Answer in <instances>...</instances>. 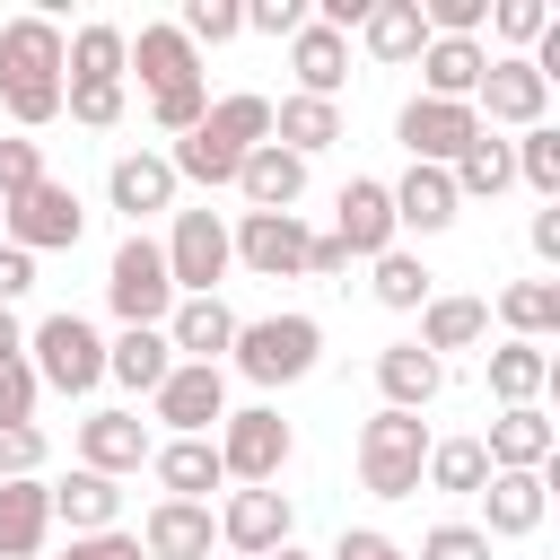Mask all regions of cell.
I'll return each instance as SVG.
<instances>
[{
  "mask_svg": "<svg viewBox=\"0 0 560 560\" xmlns=\"http://www.w3.org/2000/svg\"><path fill=\"white\" fill-rule=\"evenodd\" d=\"M420 26H429V35H472V44H481L490 0H420Z\"/></svg>",
  "mask_w": 560,
  "mask_h": 560,
  "instance_id": "obj_49",
  "label": "cell"
},
{
  "mask_svg": "<svg viewBox=\"0 0 560 560\" xmlns=\"http://www.w3.org/2000/svg\"><path fill=\"white\" fill-rule=\"evenodd\" d=\"M298 26H306V0H245V35H271V44H280V35H298Z\"/></svg>",
  "mask_w": 560,
  "mask_h": 560,
  "instance_id": "obj_51",
  "label": "cell"
},
{
  "mask_svg": "<svg viewBox=\"0 0 560 560\" xmlns=\"http://www.w3.org/2000/svg\"><path fill=\"white\" fill-rule=\"evenodd\" d=\"M0 359H26V324H18V306H0Z\"/></svg>",
  "mask_w": 560,
  "mask_h": 560,
  "instance_id": "obj_57",
  "label": "cell"
},
{
  "mask_svg": "<svg viewBox=\"0 0 560 560\" xmlns=\"http://www.w3.org/2000/svg\"><path fill=\"white\" fill-rule=\"evenodd\" d=\"M446 184H455V201H499L508 184H516V158H508V140L499 131H481L455 166H446Z\"/></svg>",
  "mask_w": 560,
  "mask_h": 560,
  "instance_id": "obj_39",
  "label": "cell"
},
{
  "mask_svg": "<svg viewBox=\"0 0 560 560\" xmlns=\"http://www.w3.org/2000/svg\"><path fill=\"white\" fill-rule=\"evenodd\" d=\"M341 271H350V254H341V245L315 228V236H306V271H298V280H341Z\"/></svg>",
  "mask_w": 560,
  "mask_h": 560,
  "instance_id": "obj_54",
  "label": "cell"
},
{
  "mask_svg": "<svg viewBox=\"0 0 560 560\" xmlns=\"http://www.w3.org/2000/svg\"><path fill=\"white\" fill-rule=\"evenodd\" d=\"M35 289V254H18V245H0V306H18Z\"/></svg>",
  "mask_w": 560,
  "mask_h": 560,
  "instance_id": "obj_55",
  "label": "cell"
},
{
  "mask_svg": "<svg viewBox=\"0 0 560 560\" xmlns=\"http://www.w3.org/2000/svg\"><path fill=\"white\" fill-rule=\"evenodd\" d=\"M481 455H490V472H551L560 429H551V411H542V402H525V411H499V420H490Z\"/></svg>",
  "mask_w": 560,
  "mask_h": 560,
  "instance_id": "obj_19",
  "label": "cell"
},
{
  "mask_svg": "<svg viewBox=\"0 0 560 560\" xmlns=\"http://www.w3.org/2000/svg\"><path fill=\"white\" fill-rule=\"evenodd\" d=\"M122 79H140L149 96H166V88H192V79H201V52L175 35V18H158V26H140V35H131V52H122Z\"/></svg>",
  "mask_w": 560,
  "mask_h": 560,
  "instance_id": "obj_21",
  "label": "cell"
},
{
  "mask_svg": "<svg viewBox=\"0 0 560 560\" xmlns=\"http://www.w3.org/2000/svg\"><path fill=\"white\" fill-rule=\"evenodd\" d=\"M394 140L411 149V166H455L472 140H481V114L472 105H438V96H411L394 114Z\"/></svg>",
  "mask_w": 560,
  "mask_h": 560,
  "instance_id": "obj_14",
  "label": "cell"
},
{
  "mask_svg": "<svg viewBox=\"0 0 560 560\" xmlns=\"http://www.w3.org/2000/svg\"><path fill=\"white\" fill-rule=\"evenodd\" d=\"M490 315L508 324V341H542L551 350V332H560V280H508Z\"/></svg>",
  "mask_w": 560,
  "mask_h": 560,
  "instance_id": "obj_36",
  "label": "cell"
},
{
  "mask_svg": "<svg viewBox=\"0 0 560 560\" xmlns=\"http://www.w3.org/2000/svg\"><path fill=\"white\" fill-rule=\"evenodd\" d=\"M411 560H490V534L481 525H464V516H446V525H429L420 534V551Z\"/></svg>",
  "mask_w": 560,
  "mask_h": 560,
  "instance_id": "obj_48",
  "label": "cell"
},
{
  "mask_svg": "<svg viewBox=\"0 0 560 560\" xmlns=\"http://www.w3.org/2000/svg\"><path fill=\"white\" fill-rule=\"evenodd\" d=\"M324 560H411L394 534H376V525H341V542L324 551Z\"/></svg>",
  "mask_w": 560,
  "mask_h": 560,
  "instance_id": "obj_52",
  "label": "cell"
},
{
  "mask_svg": "<svg viewBox=\"0 0 560 560\" xmlns=\"http://www.w3.org/2000/svg\"><path fill=\"white\" fill-rule=\"evenodd\" d=\"M149 411H158L166 438H210V429L228 420V368H192V359H175L166 385L149 394Z\"/></svg>",
  "mask_w": 560,
  "mask_h": 560,
  "instance_id": "obj_12",
  "label": "cell"
},
{
  "mask_svg": "<svg viewBox=\"0 0 560 560\" xmlns=\"http://www.w3.org/2000/svg\"><path fill=\"white\" fill-rule=\"evenodd\" d=\"M385 201H394V228H411V236H438V228H455V184H446V166H402L394 184H385Z\"/></svg>",
  "mask_w": 560,
  "mask_h": 560,
  "instance_id": "obj_26",
  "label": "cell"
},
{
  "mask_svg": "<svg viewBox=\"0 0 560 560\" xmlns=\"http://www.w3.org/2000/svg\"><path fill=\"white\" fill-rule=\"evenodd\" d=\"M61 560H149V551H140V534H122V525H114V534H70V551H61Z\"/></svg>",
  "mask_w": 560,
  "mask_h": 560,
  "instance_id": "obj_53",
  "label": "cell"
},
{
  "mask_svg": "<svg viewBox=\"0 0 560 560\" xmlns=\"http://www.w3.org/2000/svg\"><path fill=\"white\" fill-rule=\"evenodd\" d=\"M262 140H271V96L236 88V96H210V114H201V122L166 149V166H175V184L219 192V184H236V166H245Z\"/></svg>",
  "mask_w": 560,
  "mask_h": 560,
  "instance_id": "obj_2",
  "label": "cell"
},
{
  "mask_svg": "<svg viewBox=\"0 0 560 560\" xmlns=\"http://www.w3.org/2000/svg\"><path fill=\"white\" fill-rule=\"evenodd\" d=\"M350 262H376V254H394L402 245V228H394V201H385V184L376 175H350L341 184V201H332V228H324Z\"/></svg>",
  "mask_w": 560,
  "mask_h": 560,
  "instance_id": "obj_15",
  "label": "cell"
},
{
  "mask_svg": "<svg viewBox=\"0 0 560 560\" xmlns=\"http://www.w3.org/2000/svg\"><path fill=\"white\" fill-rule=\"evenodd\" d=\"M481 481H490V455H481V438H429L420 490H446V499H481Z\"/></svg>",
  "mask_w": 560,
  "mask_h": 560,
  "instance_id": "obj_37",
  "label": "cell"
},
{
  "mask_svg": "<svg viewBox=\"0 0 560 560\" xmlns=\"http://www.w3.org/2000/svg\"><path fill=\"white\" fill-rule=\"evenodd\" d=\"M26 184H44V140H26V131H0V201H18Z\"/></svg>",
  "mask_w": 560,
  "mask_h": 560,
  "instance_id": "obj_46",
  "label": "cell"
},
{
  "mask_svg": "<svg viewBox=\"0 0 560 560\" xmlns=\"http://www.w3.org/2000/svg\"><path fill=\"white\" fill-rule=\"evenodd\" d=\"M52 534V490L44 472L35 481H0V560H35Z\"/></svg>",
  "mask_w": 560,
  "mask_h": 560,
  "instance_id": "obj_32",
  "label": "cell"
},
{
  "mask_svg": "<svg viewBox=\"0 0 560 560\" xmlns=\"http://www.w3.org/2000/svg\"><path fill=\"white\" fill-rule=\"evenodd\" d=\"M105 306H114L122 324H166V315H175V280H166V254H158L149 228H131V236L114 245V262H105Z\"/></svg>",
  "mask_w": 560,
  "mask_h": 560,
  "instance_id": "obj_7",
  "label": "cell"
},
{
  "mask_svg": "<svg viewBox=\"0 0 560 560\" xmlns=\"http://www.w3.org/2000/svg\"><path fill=\"white\" fill-rule=\"evenodd\" d=\"M175 166H166V149H122L114 166H105V201L131 219V228H149L158 210H175Z\"/></svg>",
  "mask_w": 560,
  "mask_h": 560,
  "instance_id": "obj_16",
  "label": "cell"
},
{
  "mask_svg": "<svg viewBox=\"0 0 560 560\" xmlns=\"http://www.w3.org/2000/svg\"><path fill=\"white\" fill-rule=\"evenodd\" d=\"M219 472L236 481V490H262V481H280L289 472V455H298V429L280 420V402H245V411H228L219 420Z\"/></svg>",
  "mask_w": 560,
  "mask_h": 560,
  "instance_id": "obj_6",
  "label": "cell"
},
{
  "mask_svg": "<svg viewBox=\"0 0 560 560\" xmlns=\"http://www.w3.org/2000/svg\"><path fill=\"white\" fill-rule=\"evenodd\" d=\"M175 35H184L192 52H201V44H236V35H245V0H184Z\"/></svg>",
  "mask_w": 560,
  "mask_h": 560,
  "instance_id": "obj_43",
  "label": "cell"
},
{
  "mask_svg": "<svg viewBox=\"0 0 560 560\" xmlns=\"http://www.w3.org/2000/svg\"><path fill=\"white\" fill-rule=\"evenodd\" d=\"M472 114H481V131H534V122H551V79L516 52H490V70L472 88Z\"/></svg>",
  "mask_w": 560,
  "mask_h": 560,
  "instance_id": "obj_11",
  "label": "cell"
},
{
  "mask_svg": "<svg viewBox=\"0 0 560 560\" xmlns=\"http://www.w3.org/2000/svg\"><path fill=\"white\" fill-rule=\"evenodd\" d=\"M44 472V429L35 420H0V481H35Z\"/></svg>",
  "mask_w": 560,
  "mask_h": 560,
  "instance_id": "obj_47",
  "label": "cell"
},
{
  "mask_svg": "<svg viewBox=\"0 0 560 560\" xmlns=\"http://www.w3.org/2000/svg\"><path fill=\"white\" fill-rule=\"evenodd\" d=\"M368 289H376V306H394V315H420L438 289H429V262L411 254V245H394V254H376L368 262Z\"/></svg>",
  "mask_w": 560,
  "mask_h": 560,
  "instance_id": "obj_40",
  "label": "cell"
},
{
  "mask_svg": "<svg viewBox=\"0 0 560 560\" xmlns=\"http://www.w3.org/2000/svg\"><path fill=\"white\" fill-rule=\"evenodd\" d=\"M306 219L298 210H236L228 219V254H236V271H254V280H298L306 271Z\"/></svg>",
  "mask_w": 560,
  "mask_h": 560,
  "instance_id": "obj_10",
  "label": "cell"
},
{
  "mask_svg": "<svg viewBox=\"0 0 560 560\" xmlns=\"http://www.w3.org/2000/svg\"><path fill=\"white\" fill-rule=\"evenodd\" d=\"M166 280H175V298H219V280L236 271V254H228V219L219 210H175V228H166Z\"/></svg>",
  "mask_w": 560,
  "mask_h": 560,
  "instance_id": "obj_9",
  "label": "cell"
},
{
  "mask_svg": "<svg viewBox=\"0 0 560 560\" xmlns=\"http://www.w3.org/2000/svg\"><path fill=\"white\" fill-rule=\"evenodd\" d=\"M271 140H280L289 158H315V149L350 140V122H341V105H324V96H280V105H271Z\"/></svg>",
  "mask_w": 560,
  "mask_h": 560,
  "instance_id": "obj_34",
  "label": "cell"
},
{
  "mask_svg": "<svg viewBox=\"0 0 560 560\" xmlns=\"http://www.w3.org/2000/svg\"><path fill=\"white\" fill-rule=\"evenodd\" d=\"M35 402H44L35 368L26 359H0V420H35Z\"/></svg>",
  "mask_w": 560,
  "mask_h": 560,
  "instance_id": "obj_50",
  "label": "cell"
},
{
  "mask_svg": "<svg viewBox=\"0 0 560 560\" xmlns=\"http://www.w3.org/2000/svg\"><path fill=\"white\" fill-rule=\"evenodd\" d=\"M542 508H551V472H490L481 481V534L490 542L542 534Z\"/></svg>",
  "mask_w": 560,
  "mask_h": 560,
  "instance_id": "obj_18",
  "label": "cell"
},
{
  "mask_svg": "<svg viewBox=\"0 0 560 560\" xmlns=\"http://www.w3.org/2000/svg\"><path fill=\"white\" fill-rule=\"evenodd\" d=\"M122 79H61V114L79 122V131H114L122 122Z\"/></svg>",
  "mask_w": 560,
  "mask_h": 560,
  "instance_id": "obj_42",
  "label": "cell"
},
{
  "mask_svg": "<svg viewBox=\"0 0 560 560\" xmlns=\"http://www.w3.org/2000/svg\"><path fill=\"white\" fill-rule=\"evenodd\" d=\"M481 70H490V44H472V35H429L420 44V96H438V105H472Z\"/></svg>",
  "mask_w": 560,
  "mask_h": 560,
  "instance_id": "obj_22",
  "label": "cell"
},
{
  "mask_svg": "<svg viewBox=\"0 0 560 560\" xmlns=\"http://www.w3.org/2000/svg\"><path fill=\"white\" fill-rule=\"evenodd\" d=\"M210 114V79H192V88H166V96H149V122L166 131V140H184L192 122Z\"/></svg>",
  "mask_w": 560,
  "mask_h": 560,
  "instance_id": "obj_45",
  "label": "cell"
},
{
  "mask_svg": "<svg viewBox=\"0 0 560 560\" xmlns=\"http://www.w3.org/2000/svg\"><path fill=\"white\" fill-rule=\"evenodd\" d=\"M26 368H35V385L44 394H96L105 385V332L79 315V306H61V315H44V324H26Z\"/></svg>",
  "mask_w": 560,
  "mask_h": 560,
  "instance_id": "obj_4",
  "label": "cell"
},
{
  "mask_svg": "<svg viewBox=\"0 0 560 560\" xmlns=\"http://www.w3.org/2000/svg\"><path fill=\"white\" fill-rule=\"evenodd\" d=\"M359 44H368V61H385V70H411V61H420V44H429V26H420V0H368V18H359Z\"/></svg>",
  "mask_w": 560,
  "mask_h": 560,
  "instance_id": "obj_29",
  "label": "cell"
},
{
  "mask_svg": "<svg viewBox=\"0 0 560 560\" xmlns=\"http://www.w3.org/2000/svg\"><path fill=\"white\" fill-rule=\"evenodd\" d=\"M122 52H131V35L114 26V18H88L70 44H61V79H122ZM131 88V79H122Z\"/></svg>",
  "mask_w": 560,
  "mask_h": 560,
  "instance_id": "obj_38",
  "label": "cell"
},
{
  "mask_svg": "<svg viewBox=\"0 0 560 560\" xmlns=\"http://www.w3.org/2000/svg\"><path fill=\"white\" fill-rule=\"evenodd\" d=\"M262 560H324V551H306V542H280V551H262Z\"/></svg>",
  "mask_w": 560,
  "mask_h": 560,
  "instance_id": "obj_58",
  "label": "cell"
},
{
  "mask_svg": "<svg viewBox=\"0 0 560 560\" xmlns=\"http://www.w3.org/2000/svg\"><path fill=\"white\" fill-rule=\"evenodd\" d=\"M490 26H499V44L525 61V52H534V35L551 26V9H542V0H490Z\"/></svg>",
  "mask_w": 560,
  "mask_h": 560,
  "instance_id": "obj_44",
  "label": "cell"
},
{
  "mask_svg": "<svg viewBox=\"0 0 560 560\" xmlns=\"http://www.w3.org/2000/svg\"><path fill=\"white\" fill-rule=\"evenodd\" d=\"M149 446H158V438H149V420H140V411H88V420H79V464H88V472H105V481L140 472V464H149Z\"/></svg>",
  "mask_w": 560,
  "mask_h": 560,
  "instance_id": "obj_20",
  "label": "cell"
},
{
  "mask_svg": "<svg viewBox=\"0 0 560 560\" xmlns=\"http://www.w3.org/2000/svg\"><path fill=\"white\" fill-rule=\"evenodd\" d=\"M166 368H175V350H166V332H158V324H122V332L105 341V376H114L122 394H158V385H166Z\"/></svg>",
  "mask_w": 560,
  "mask_h": 560,
  "instance_id": "obj_31",
  "label": "cell"
},
{
  "mask_svg": "<svg viewBox=\"0 0 560 560\" xmlns=\"http://www.w3.org/2000/svg\"><path fill=\"white\" fill-rule=\"evenodd\" d=\"M315 359H324V324H315V315H298V306L254 315V324H236V341H228V368H236L245 385H262V394L306 385V376H315Z\"/></svg>",
  "mask_w": 560,
  "mask_h": 560,
  "instance_id": "obj_3",
  "label": "cell"
},
{
  "mask_svg": "<svg viewBox=\"0 0 560 560\" xmlns=\"http://www.w3.org/2000/svg\"><path fill=\"white\" fill-rule=\"evenodd\" d=\"M289 70H298V96H324V105H341V79H350V35H332V26H298L289 35Z\"/></svg>",
  "mask_w": 560,
  "mask_h": 560,
  "instance_id": "obj_28",
  "label": "cell"
},
{
  "mask_svg": "<svg viewBox=\"0 0 560 560\" xmlns=\"http://www.w3.org/2000/svg\"><path fill=\"white\" fill-rule=\"evenodd\" d=\"M551 394V350L542 341H499L490 350V402L499 411H525V402H542Z\"/></svg>",
  "mask_w": 560,
  "mask_h": 560,
  "instance_id": "obj_33",
  "label": "cell"
},
{
  "mask_svg": "<svg viewBox=\"0 0 560 560\" xmlns=\"http://www.w3.org/2000/svg\"><path fill=\"white\" fill-rule=\"evenodd\" d=\"M210 525H219V542H228V551L262 560V551L298 542V499H289L280 481H262V490H228V508H219Z\"/></svg>",
  "mask_w": 560,
  "mask_h": 560,
  "instance_id": "obj_13",
  "label": "cell"
},
{
  "mask_svg": "<svg viewBox=\"0 0 560 560\" xmlns=\"http://www.w3.org/2000/svg\"><path fill=\"white\" fill-rule=\"evenodd\" d=\"M236 324H245V315H236L228 298H175V315H166L158 332H166V350H175V359H192V368H228Z\"/></svg>",
  "mask_w": 560,
  "mask_h": 560,
  "instance_id": "obj_17",
  "label": "cell"
},
{
  "mask_svg": "<svg viewBox=\"0 0 560 560\" xmlns=\"http://www.w3.org/2000/svg\"><path fill=\"white\" fill-rule=\"evenodd\" d=\"M52 490V525H70V534H114L122 525V481H105V472H88V464H70L61 481H44Z\"/></svg>",
  "mask_w": 560,
  "mask_h": 560,
  "instance_id": "obj_25",
  "label": "cell"
},
{
  "mask_svg": "<svg viewBox=\"0 0 560 560\" xmlns=\"http://www.w3.org/2000/svg\"><path fill=\"white\" fill-rule=\"evenodd\" d=\"M236 192H245V210H298V201H306V158H289L280 140H262V149L236 166Z\"/></svg>",
  "mask_w": 560,
  "mask_h": 560,
  "instance_id": "obj_30",
  "label": "cell"
},
{
  "mask_svg": "<svg viewBox=\"0 0 560 560\" xmlns=\"http://www.w3.org/2000/svg\"><path fill=\"white\" fill-rule=\"evenodd\" d=\"M0 228H9L18 254H70V245L88 236V201L44 175V184H26L18 201H0Z\"/></svg>",
  "mask_w": 560,
  "mask_h": 560,
  "instance_id": "obj_8",
  "label": "cell"
},
{
  "mask_svg": "<svg viewBox=\"0 0 560 560\" xmlns=\"http://www.w3.org/2000/svg\"><path fill=\"white\" fill-rule=\"evenodd\" d=\"M210 542H219V525H210V508H192V499H158V508L140 516V551H149V560H210Z\"/></svg>",
  "mask_w": 560,
  "mask_h": 560,
  "instance_id": "obj_27",
  "label": "cell"
},
{
  "mask_svg": "<svg viewBox=\"0 0 560 560\" xmlns=\"http://www.w3.org/2000/svg\"><path fill=\"white\" fill-rule=\"evenodd\" d=\"M376 394H385V411H429L446 394V359H429L420 341H385L376 350Z\"/></svg>",
  "mask_w": 560,
  "mask_h": 560,
  "instance_id": "obj_23",
  "label": "cell"
},
{
  "mask_svg": "<svg viewBox=\"0 0 560 560\" xmlns=\"http://www.w3.org/2000/svg\"><path fill=\"white\" fill-rule=\"evenodd\" d=\"M525 236H534V254H542V262H560V201H551V210H534V228H525Z\"/></svg>",
  "mask_w": 560,
  "mask_h": 560,
  "instance_id": "obj_56",
  "label": "cell"
},
{
  "mask_svg": "<svg viewBox=\"0 0 560 560\" xmlns=\"http://www.w3.org/2000/svg\"><path fill=\"white\" fill-rule=\"evenodd\" d=\"M490 341V298H429L420 306V350L446 359V350H481Z\"/></svg>",
  "mask_w": 560,
  "mask_h": 560,
  "instance_id": "obj_35",
  "label": "cell"
},
{
  "mask_svg": "<svg viewBox=\"0 0 560 560\" xmlns=\"http://www.w3.org/2000/svg\"><path fill=\"white\" fill-rule=\"evenodd\" d=\"M420 464H429L420 411H368L359 420V490L368 499H420Z\"/></svg>",
  "mask_w": 560,
  "mask_h": 560,
  "instance_id": "obj_5",
  "label": "cell"
},
{
  "mask_svg": "<svg viewBox=\"0 0 560 560\" xmlns=\"http://www.w3.org/2000/svg\"><path fill=\"white\" fill-rule=\"evenodd\" d=\"M149 472H158L166 499H192V508H210V490H228L210 438H158V446H149Z\"/></svg>",
  "mask_w": 560,
  "mask_h": 560,
  "instance_id": "obj_24",
  "label": "cell"
},
{
  "mask_svg": "<svg viewBox=\"0 0 560 560\" xmlns=\"http://www.w3.org/2000/svg\"><path fill=\"white\" fill-rule=\"evenodd\" d=\"M61 18L52 9H26V18H0V114L35 140L44 122H61Z\"/></svg>",
  "mask_w": 560,
  "mask_h": 560,
  "instance_id": "obj_1",
  "label": "cell"
},
{
  "mask_svg": "<svg viewBox=\"0 0 560 560\" xmlns=\"http://www.w3.org/2000/svg\"><path fill=\"white\" fill-rule=\"evenodd\" d=\"M508 158H516V184H534L542 201H560V122L516 131V140H508Z\"/></svg>",
  "mask_w": 560,
  "mask_h": 560,
  "instance_id": "obj_41",
  "label": "cell"
}]
</instances>
